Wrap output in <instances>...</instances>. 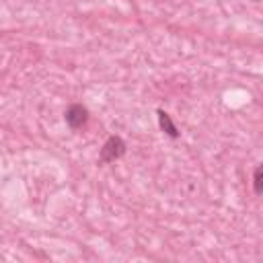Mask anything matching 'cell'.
<instances>
[{
    "mask_svg": "<svg viewBox=\"0 0 263 263\" xmlns=\"http://www.w3.org/2000/svg\"><path fill=\"white\" fill-rule=\"evenodd\" d=\"M123 152H125L123 140L117 138V136H111V138L103 144V148H101V160H103V162H113V160H117L119 156H123Z\"/></svg>",
    "mask_w": 263,
    "mask_h": 263,
    "instance_id": "cell-1",
    "label": "cell"
},
{
    "mask_svg": "<svg viewBox=\"0 0 263 263\" xmlns=\"http://www.w3.org/2000/svg\"><path fill=\"white\" fill-rule=\"evenodd\" d=\"M86 119H88L86 107H82V105H70V107H68V111H66V123H68L72 129L82 127V125L86 123Z\"/></svg>",
    "mask_w": 263,
    "mask_h": 263,
    "instance_id": "cell-2",
    "label": "cell"
},
{
    "mask_svg": "<svg viewBox=\"0 0 263 263\" xmlns=\"http://www.w3.org/2000/svg\"><path fill=\"white\" fill-rule=\"evenodd\" d=\"M158 123H160V127L171 136V138H177L179 136V132H177V127H175V123L171 121V117H168V113H164V111H158Z\"/></svg>",
    "mask_w": 263,
    "mask_h": 263,
    "instance_id": "cell-3",
    "label": "cell"
},
{
    "mask_svg": "<svg viewBox=\"0 0 263 263\" xmlns=\"http://www.w3.org/2000/svg\"><path fill=\"white\" fill-rule=\"evenodd\" d=\"M253 189H255L257 195L263 197V164H259L253 173Z\"/></svg>",
    "mask_w": 263,
    "mask_h": 263,
    "instance_id": "cell-4",
    "label": "cell"
}]
</instances>
